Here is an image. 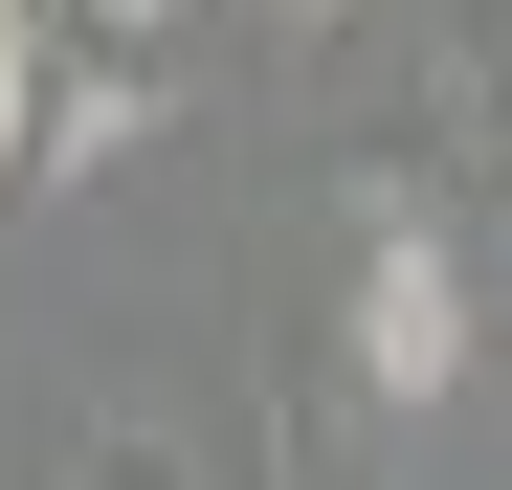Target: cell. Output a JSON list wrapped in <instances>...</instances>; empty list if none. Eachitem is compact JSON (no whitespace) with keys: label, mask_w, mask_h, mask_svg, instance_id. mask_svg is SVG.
<instances>
[{"label":"cell","mask_w":512,"mask_h":490,"mask_svg":"<svg viewBox=\"0 0 512 490\" xmlns=\"http://www.w3.org/2000/svg\"><path fill=\"white\" fill-rule=\"evenodd\" d=\"M357 379H379V401H446V379H468V268H446L423 223L357 245Z\"/></svg>","instance_id":"6da1fadb"},{"label":"cell","mask_w":512,"mask_h":490,"mask_svg":"<svg viewBox=\"0 0 512 490\" xmlns=\"http://www.w3.org/2000/svg\"><path fill=\"white\" fill-rule=\"evenodd\" d=\"M67 490H179V446H156V424H90V446H67Z\"/></svg>","instance_id":"7a4b0ae2"},{"label":"cell","mask_w":512,"mask_h":490,"mask_svg":"<svg viewBox=\"0 0 512 490\" xmlns=\"http://www.w3.org/2000/svg\"><path fill=\"white\" fill-rule=\"evenodd\" d=\"M290 23H334V0H290Z\"/></svg>","instance_id":"3957f363"}]
</instances>
